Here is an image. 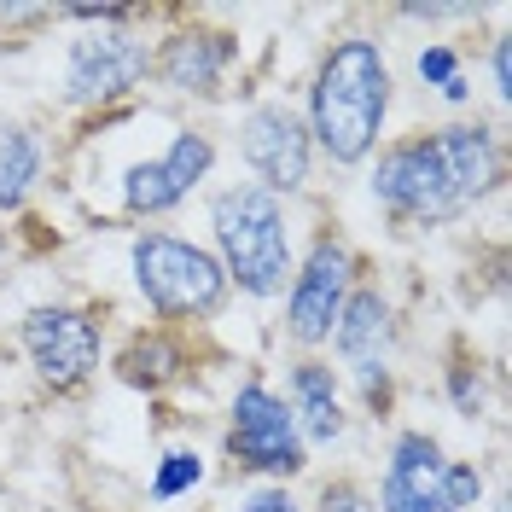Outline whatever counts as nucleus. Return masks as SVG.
<instances>
[{
    "mask_svg": "<svg viewBox=\"0 0 512 512\" xmlns=\"http://www.w3.org/2000/svg\"><path fill=\"white\" fill-rule=\"evenodd\" d=\"M507 181V146L489 123L414 128L373 152V204L396 227H448Z\"/></svg>",
    "mask_w": 512,
    "mask_h": 512,
    "instance_id": "1",
    "label": "nucleus"
},
{
    "mask_svg": "<svg viewBox=\"0 0 512 512\" xmlns=\"http://www.w3.org/2000/svg\"><path fill=\"white\" fill-rule=\"evenodd\" d=\"M390 59L373 35H338L326 41V53L315 59L309 76V105L303 123L315 140L320 158H332L338 169H355L379 152L384 117H390Z\"/></svg>",
    "mask_w": 512,
    "mask_h": 512,
    "instance_id": "2",
    "label": "nucleus"
},
{
    "mask_svg": "<svg viewBox=\"0 0 512 512\" xmlns=\"http://www.w3.org/2000/svg\"><path fill=\"white\" fill-rule=\"evenodd\" d=\"M210 233H216V262H222L227 286L268 303L291 286V216L286 198L262 192L256 181L210 192Z\"/></svg>",
    "mask_w": 512,
    "mask_h": 512,
    "instance_id": "3",
    "label": "nucleus"
},
{
    "mask_svg": "<svg viewBox=\"0 0 512 512\" xmlns=\"http://www.w3.org/2000/svg\"><path fill=\"white\" fill-rule=\"evenodd\" d=\"M128 274H134V291L146 297V309L158 315V326H204L227 309V286L222 262L210 245H192L169 227H146L134 233L128 245Z\"/></svg>",
    "mask_w": 512,
    "mask_h": 512,
    "instance_id": "4",
    "label": "nucleus"
},
{
    "mask_svg": "<svg viewBox=\"0 0 512 512\" xmlns=\"http://www.w3.org/2000/svg\"><path fill=\"white\" fill-rule=\"evenodd\" d=\"M222 448L233 472H251V478H268V483H291L309 472V448L297 437V419H291L286 396L262 373H251L233 390Z\"/></svg>",
    "mask_w": 512,
    "mask_h": 512,
    "instance_id": "5",
    "label": "nucleus"
},
{
    "mask_svg": "<svg viewBox=\"0 0 512 512\" xmlns=\"http://www.w3.org/2000/svg\"><path fill=\"white\" fill-rule=\"evenodd\" d=\"M355 280H361V256H355V245L338 233V227H315L303 262H291L286 320H280L286 338L303 355L326 350V338H332V326H338V315H344Z\"/></svg>",
    "mask_w": 512,
    "mask_h": 512,
    "instance_id": "6",
    "label": "nucleus"
},
{
    "mask_svg": "<svg viewBox=\"0 0 512 512\" xmlns=\"http://www.w3.org/2000/svg\"><path fill=\"white\" fill-rule=\"evenodd\" d=\"M332 355H338V373H350L355 390H361V402H367V414H390V396H396V344H402V320H396V303L384 297V286L373 280H355L350 303H344V315L332 326Z\"/></svg>",
    "mask_w": 512,
    "mask_h": 512,
    "instance_id": "7",
    "label": "nucleus"
},
{
    "mask_svg": "<svg viewBox=\"0 0 512 512\" xmlns=\"http://www.w3.org/2000/svg\"><path fill=\"white\" fill-rule=\"evenodd\" d=\"M140 18V12H134ZM128 24H88L64 47V99L70 105H117L152 76V41Z\"/></svg>",
    "mask_w": 512,
    "mask_h": 512,
    "instance_id": "8",
    "label": "nucleus"
},
{
    "mask_svg": "<svg viewBox=\"0 0 512 512\" xmlns=\"http://www.w3.org/2000/svg\"><path fill=\"white\" fill-rule=\"evenodd\" d=\"M239 158L256 187L274 198H291L315 181V140L291 99H256L239 117Z\"/></svg>",
    "mask_w": 512,
    "mask_h": 512,
    "instance_id": "9",
    "label": "nucleus"
},
{
    "mask_svg": "<svg viewBox=\"0 0 512 512\" xmlns=\"http://www.w3.org/2000/svg\"><path fill=\"white\" fill-rule=\"evenodd\" d=\"M18 338H24V355H30L35 379L47 390L88 384L99 355H105V326L82 303H35L24 315V326H18Z\"/></svg>",
    "mask_w": 512,
    "mask_h": 512,
    "instance_id": "10",
    "label": "nucleus"
},
{
    "mask_svg": "<svg viewBox=\"0 0 512 512\" xmlns=\"http://www.w3.org/2000/svg\"><path fill=\"white\" fill-rule=\"evenodd\" d=\"M210 169H216V140H210V128H175V140L163 146L158 158L146 163H128L123 169V216L134 222H152V216H169V210H181L192 192L210 181Z\"/></svg>",
    "mask_w": 512,
    "mask_h": 512,
    "instance_id": "11",
    "label": "nucleus"
},
{
    "mask_svg": "<svg viewBox=\"0 0 512 512\" xmlns=\"http://www.w3.org/2000/svg\"><path fill=\"white\" fill-rule=\"evenodd\" d=\"M233 59H239V35L233 30L181 18L152 47V82H163L169 94H181V99H222Z\"/></svg>",
    "mask_w": 512,
    "mask_h": 512,
    "instance_id": "12",
    "label": "nucleus"
},
{
    "mask_svg": "<svg viewBox=\"0 0 512 512\" xmlns=\"http://www.w3.org/2000/svg\"><path fill=\"white\" fill-rule=\"evenodd\" d=\"M286 408L297 419V437L303 448L315 454V448H332L344 443V431H350V414H344V379H338V367L326 361V355H297L286 367Z\"/></svg>",
    "mask_w": 512,
    "mask_h": 512,
    "instance_id": "13",
    "label": "nucleus"
},
{
    "mask_svg": "<svg viewBox=\"0 0 512 512\" xmlns=\"http://www.w3.org/2000/svg\"><path fill=\"white\" fill-rule=\"evenodd\" d=\"M443 443L431 431H396L390 460L379 478V512H448L437 495V472H443Z\"/></svg>",
    "mask_w": 512,
    "mask_h": 512,
    "instance_id": "14",
    "label": "nucleus"
},
{
    "mask_svg": "<svg viewBox=\"0 0 512 512\" xmlns=\"http://www.w3.org/2000/svg\"><path fill=\"white\" fill-rule=\"evenodd\" d=\"M111 367L128 390H169L192 373V344L181 326H140V332H128L123 350L111 355Z\"/></svg>",
    "mask_w": 512,
    "mask_h": 512,
    "instance_id": "15",
    "label": "nucleus"
},
{
    "mask_svg": "<svg viewBox=\"0 0 512 512\" xmlns=\"http://www.w3.org/2000/svg\"><path fill=\"white\" fill-rule=\"evenodd\" d=\"M41 175H47V146H41V134H35L30 123L0 128V216L24 210L30 192L41 187Z\"/></svg>",
    "mask_w": 512,
    "mask_h": 512,
    "instance_id": "16",
    "label": "nucleus"
},
{
    "mask_svg": "<svg viewBox=\"0 0 512 512\" xmlns=\"http://www.w3.org/2000/svg\"><path fill=\"white\" fill-rule=\"evenodd\" d=\"M448 402H454V414L460 419H483L489 414V373H483V361L466 344H454V355H448Z\"/></svg>",
    "mask_w": 512,
    "mask_h": 512,
    "instance_id": "17",
    "label": "nucleus"
},
{
    "mask_svg": "<svg viewBox=\"0 0 512 512\" xmlns=\"http://www.w3.org/2000/svg\"><path fill=\"white\" fill-rule=\"evenodd\" d=\"M198 483H204V454H198V448H169V454L158 460V472H152V489H146V495L163 507V501L192 495Z\"/></svg>",
    "mask_w": 512,
    "mask_h": 512,
    "instance_id": "18",
    "label": "nucleus"
},
{
    "mask_svg": "<svg viewBox=\"0 0 512 512\" xmlns=\"http://www.w3.org/2000/svg\"><path fill=\"white\" fill-rule=\"evenodd\" d=\"M437 495H443L448 512L483 507V472L472 466V460H443V472H437Z\"/></svg>",
    "mask_w": 512,
    "mask_h": 512,
    "instance_id": "19",
    "label": "nucleus"
},
{
    "mask_svg": "<svg viewBox=\"0 0 512 512\" xmlns=\"http://www.w3.org/2000/svg\"><path fill=\"white\" fill-rule=\"evenodd\" d=\"M309 512H379V501H373V489H367L361 478L338 472V478H326L315 489V507Z\"/></svg>",
    "mask_w": 512,
    "mask_h": 512,
    "instance_id": "20",
    "label": "nucleus"
},
{
    "mask_svg": "<svg viewBox=\"0 0 512 512\" xmlns=\"http://www.w3.org/2000/svg\"><path fill=\"white\" fill-rule=\"evenodd\" d=\"M454 76H460V53H454V47L437 41V47L419 53V82H425V88H443V82H454Z\"/></svg>",
    "mask_w": 512,
    "mask_h": 512,
    "instance_id": "21",
    "label": "nucleus"
},
{
    "mask_svg": "<svg viewBox=\"0 0 512 512\" xmlns=\"http://www.w3.org/2000/svg\"><path fill=\"white\" fill-rule=\"evenodd\" d=\"M233 512H303V501L291 495L286 483H268V489H256L251 501H239Z\"/></svg>",
    "mask_w": 512,
    "mask_h": 512,
    "instance_id": "22",
    "label": "nucleus"
},
{
    "mask_svg": "<svg viewBox=\"0 0 512 512\" xmlns=\"http://www.w3.org/2000/svg\"><path fill=\"white\" fill-rule=\"evenodd\" d=\"M489 70H495V99L507 105V99H512V41H495V53H489Z\"/></svg>",
    "mask_w": 512,
    "mask_h": 512,
    "instance_id": "23",
    "label": "nucleus"
},
{
    "mask_svg": "<svg viewBox=\"0 0 512 512\" xmlns=\"http://www.w3.org/2000/svg\"><path fill=\"white\" fill-rule=\"evenodd\" d=\"M443 99H448V105H466V99H472V88H466V70H460L454 82H443Z\"/></svg>",
    "mask_w": 512,
    "mask_h": 512,
    "instance_id": "24",
    "label": "nucleus"
},
{
    "mask_svg": "<svg viewBox=\"0 0 512 512\" xmlns=\"http://www.w3.org/2000/svg\"><path fill=\"white\" fill-rule=\"evenodd\" d=\"M6 245H12V239H6V227H0V256H6Z\"/></svg>",
    "mask_w": 512,
    "mask_h": 512,
    "instance_id": "25",
    "label": "nucleus"
}]
</instances>
